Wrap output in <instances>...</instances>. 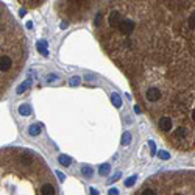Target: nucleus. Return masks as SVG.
I'll return each instance as SVG.
<instances>
[{"label": "nucleus", "instance_id": "28", "mask_svg": "<svg viewBox=\"0 0 195 195\" xmlns=\"http://www.w3.org/2000/svg\"><path fill=\"white\" fill-rule=\"evenodd\" d=\"M91 194H92V195H97V194H98V190H97V189H94V187H91Z\"/></svg>", "mask_w": 195, "mask_h": 195}, {"label": "nucleus", "instance_id": "16", "mask_svg": "<svg viewBox=\"0 0 195 195\" xmlns=\"http://www.w3.org/2000/svg\"><path fill=\"white\" fill-rule=\"evenodd\" d=\"M131 142V134L130 133H123V136H122V145H128Z\"/></svg>", "mask_w": 195, "mask_h": 195}, {"label": "nucleus", "instance_id": "15", "mask_svg": "<svg viewBox=\"0 0 195 195\" xmlns=\"http://www.w3.org/2000/svg\"><path fill=\"white\" fill-rule=\"evenodd\" d=\"M19 161H20L22 164H25V166H30V164L33 162V158H31V156H27V155H20Z\"/></svg>", "mask_w": 195, "mask_h": 195}, {"label": "nucleus", "instance_id": "7", "mask_svg": "<svg viewBox=\"0 0 195 195\" xmlns=\"http://www.w3.org/2000/svg\"><path fill=\"white\" fill-rule=\"evenodd\" d=\"M41 194L42 195H55L56 194V190H55V187H53L52 184H44L42 187H41Z\"/></svg>", "mask_w": 195, "mask_h": 195}, {"label": "nucleus", "instance_id": "13", "mask_svg": "<svg viewBox=\"0 0 195 195\" xmlns=\"http://www.w3.org/2000/svg\"><path fill=\"white\" fill-rule=\"evenodd\" d=\"M70 162H72V159L69 158L67 155H61L59 156V164H61V166L67 167V166H70Z\"/></svg>", "mask_w": 195, "mask_h": 195}, {"label": "nucleus", "instance_id": "4", "mask_svg": "<svg viewBox=\"0 0 195 195\" xmlns=\"http://www.w3.org/2000/svg\"><path fill=\"white\" fill-rule=\"evenodd\" d=\"M13 67V61L10 56H0V70L2 72H8Z\"/></svg>", "mask_w": 195, "mask_h": 195}, {"label": "nucleus", "instance_id": "5", "mask_svg": "<svg viewBox=\"0 0 195 195\" xmlns=\"http://www.w3.org/2000/svg\"><path fill=\"white\" fill-rule=\"evenodd\" d=\"M172 127H173V122H172L170 117H161L159 119V128L162 131H170Z\"/></svg>", "mask_w": 195, "mask_h": 195}, {"label": "nucleus", "instance_id": "12", "mask_svg": "<svg viewBox=\"0 0 195 195\" xmlns=\"http://www.w3.org/2000/svg\"><path fill=\"white\" fill-rule=\"evenodd\" d=\"M41 133V125H31L28 128V134L30 136H38Z\"/></svg>", "mask_w": 195, "mask_h": 195}, {"label": "nucleus", "instance_id": "20", "mask_svg": "<svg viewBox=\"0 0 195 195\" xmlns=\"http://www.w3.org/2000/svg\"><path fill=\"white\" fill-rule=\"evenodd\" d=\"M80 80H81L80 76H72L69 83H70V86H78V85H80Z\"/></svg>", "mask_w": 195, "mask_h": 195}, {"label": "nucleus", "instance_id": "2", "mask_svg": "<svg viewBox=\"0 0 195 195\" xmlns=\"http://www.w3.org/2000/svg\"><path fill=\"white\" fill-rule=\"evenodd\" d=\"M161 91L158 89V87H150V89L145 92V97H147V100L148 102H151V103H155V102H158L159 98H161Z\"/></svg>", "mask_w": 195, "mask_h": 195}, {"label": "nucleus", "instance_id": "18", "mask_svg": "<svg viewBox=\"0 0 195 195\" xmlns=\"http://www.w3.org/2000/svg\"><path fill=\"white\" fill-rule=\"evenodd\" d=\"M81 173L83 175H85V177H92V173H94V172H92V169H91V167H81Z\"/></svg>", "mask_w": 195, "mask_h": 195}, {"label": "nucleus", "instance_id": "9", "mask_svg": "<svg viewBox=\"0 0 195 195\" xmlns=\"http://www.w3.org/2000/svg\"><path fill=\"white\" fill-rule=\"evenodd\" d=\"M111 102H112V105L116 106V108H120L122 106V98H120V95L117 92H114L112 95H111Z\"/></svg>", "mask_w": 195, "mask_h": 195}, {"label": "nucleus", "instance_id": "19", "mask_svg": "<svg viewBox=\"0 0 195 195\" xmlns=\"http://www.w3.org/2000/svg\"><path fill=\"white\" fill-rule=\"evenodd\" d=\"M56 80H58V75H55V74H50V75L45 76V81L47 83H53V81H56Z\"/></svg>", "mask_w": 195, "mask_h": 195}, {"label": "nucleus", "instance_id": "1", "mask_svg": "<svg viewBox=\"0 0 195 195\" xmlns=\"http://www.w3.org/2000/svg\"><path fill=\"white\" fill-rule=\"evenodd\" d=\"M117 28H119L120 33H123V34H131L133 30H134V22L130 20V19H123V20H120V24Z\"/></svg>", "mask_w": 195, "mask_h": 195}, {"label": "nucleus", "instance_id": "26", "mask_svg": "<svg viewBox=\"0 0 195 195\" xmlns=\"http://www.w3.org/2000/svg\"><path fill=\"white\" fill-rule=\"evenodd\" d=\"M109 194L111 195H117V194H119V190H117V189H109Z\"/></svg>", "mask_w": 195, "mask_h": 195}, {"label": "nucleus", "instance_id": "31", "mask_svg": "<svg viewBox=\"0 0 195 195\" xmlns=\"http://www.w3.org/2000/svg\"><path fill=\"white\" fill-rule=\"evenodd\" d=\"M192 119H194V120H195V109H194V111H192Z\"/></svg>", "mask_w": 195, "mask_h": 195}, {"label": "nucleus", "instance_id": "30", "mask_svg": "<svg viewBox=\"0 0 195 195\" xmlns=\"http://www.w3.org/2000/svg\"><path fill=\"white\" fill-rule=\"evenodd\" d=\"M25 13H27L25 10H20V11H19V14H20V16H25Z\"/></svg>", "mask_w": 195, "mask_h": 195}, {"label": "nucleus", "instance_id": "3", "mask_svg": "<svg viewBox=\"0 0 195 195\" xmlns=\"http://www.w3.org/2000/svg\"><path fill=\"white\" fill-rule=\"evenodd\" d=\"M108 22H109V27L117 28L119 24H120V13L119 11H112V13L109 14V17H108Z\"/></svg>", "mask_w": 195, "mask_h": 195}, {"label": "nucleus", "instance_id": "8", "mask_svg": "<svg viewBox=\"0 0 195 195\" xmlns=\"http://www.w3.org/2000/svg\"><path fill=\"white\" fill-rule=\"evenodd\" d=\"M186 134H187V131H186V128H183V127H179L173 131V136L177 137V139H184Z\"/></svg>", "mask_w": 195, "mask_h": 195}, {"label": "nucleus", "instance_id": "11", "mask_svg": "<svg viewBox=\"0 0 195 195\" xmlns=\"http://www.w3.org/2000/svg\"><path fill=\"white\" fill-rule=\"evenodd\" d=\"M19 114H20V116H30V114H31L30 105H20L19 106Z\"/></svg>", "mask_w": 195, "mask_h": 195}, {"label": "nucleus", "instance_id": "24", "mask_svg": "<svg viewBox=\"0 0 195 195\" xmlns=\"http://www.w3.org/2000/svg\"><path fill=\"white\" fill-rule=\"evenodd\" d=\"M142 195H155V190H153V189H144Z\"/></svg>", "mask_w": 195, "mask_h": 195}, {"label": "nucleus", "instance_id": "17", "mask_svg": "<svg viewBox=\"0 0 195 195\" xmlns=\"http://www.w3.org/2000/svg\"><path fill=\"white\" fill-rule=\"evenodd\" d=\"M158 156L161 159H164V161H167V159H170V153L169 151H166V150H161V151H158Z\"/></svg>", "mask_w": 195, "mask_h": 195}, {"label": "nucleus", "instance_id": "21", "mask_svg": "<svg viewBox=\"0 0 195 195\" xmlns=\"http://www.w3.org/2000/svg\"><path fill=\"white\" fill-rule=\"evenodd\" d=\"M189 27L192 30H195V13L190 14V17H189Z\"/></svg>", "mask_w": 195, "mask_h": 195}, {"label": "nucleus", "instance_id": "22", "mask_svg": "<svg viewBox=\"0 0 195 195\" xmlns=\"http://www.w3.org/2000/svg\"><path fill=\"white\" fill-rule=\"evenodd\" d=\"M134 183H136V177H130L127 181H125V186H127V187H131Z\"/></svg>", "mask_w": 195, "mask_h": 195}, {"label": "nucleus", "instance_id": "29", "mask_svg": "<svg viewBox=\"0 0 195 195\" xmlns=\"http://www.w3.org/2000/svg\"><path fill=\"white\" fill-rule=\"evenodd\" d=\"M98 24H100V14L97 16V19H95V25H98Z\"/></svg>", "mask_w": 195, "mask_h": 195}, {"label": "nucleus", "instance_id": "25", "mask_svg": "<svg viewBox=\"0 0 195 195\" xmlns=\"http://www.w3.org/2000/svg\"><path fill=\"white\" fill-rule=\"evenodd\" d=\"M56 175H58V178L61 179V181H63V179H64V178H66V175H64V173H63V172H56Z\"/></svg>", "mask_w": 195, "mask_h": 195}, {"label": "nucleus", "instance_id": "14", "mask_svg": "<svg viewBox=\"0 0 195 195\" xmlns=\"http://www.w3.org/2000/svg\"><path fill=\"white\" fill-rule=\"evenodd\" d=\"M28 87H30V80H27V81H24L22 85L17 86V94H24Z\"/></svg>", "mask_w": 195, "mask_h": 195}, {"label": "nucleus", "instance_id": "6", "mask_svg": "<svg viewBox=\"0 0 195 195\" xmlns=\"http://www.w3.org/2000/svg\"><path fill=\"white\" fill-rule=\"evenodd\" d=\"M36 48H38V52L42 53L44 56L48 55V44H47V41H39V42L36 44Z\"/></svg>", "mask_w": 195, "mask_h": 195}, {"label": "nucleus", "instance_id": "23", "mask_svg": "<svg viewBox=\"0 0 195 195\" xmlns=\"http://www.w3.org/2000/svg\"><path fill=\"white\" fill-rule=\"evenodd\" d=\"M148 147H150L151 155H156V147H155V142H153V140H150V142H148Z\"/></svg>", "mask_w": 195, "mask_h": 195}, {"label": "nucleus", "instance_id": "10", "mask_svg": "<svg viewBox=\"0 0 195 195\" xmlns=\"http://www.w3.org/2000/svg\"><path fill=\"white\" fill-rule=\"evenodd\" d=\"M109 172H111V166H109V164H102L100 169H98V173H100L102 177H108Z\"/></svg>", "mask_w": 195, "mask_h": 195}, {"label": "nucleus", "instance_id": "27", "mask_svg": "<svg viewBox=\"0 0 195 195\" xmlns=\"http://www.w3.org/2000/svg\"><path fill=\"white\" fill-rule=\"evenodd\" d=\"M25 25H27V28H28V30H31V28H33V22H30V20L27 22Z\"/></svg>", "mask_w": 195, "mask_h": 195}]
</instances>
